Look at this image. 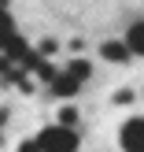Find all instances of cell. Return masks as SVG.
Returning a JSON list of instances; mask_svg holds the SVG:
<instances>
[{
    "instance_id": "8fae6325",
    "label": "cell",
    "mask_w": 144,
    "mask_h": 152,
    "mask_svg": "<svg viewBox=\"0 0 144 152\" xmlns=\"http://www.w3.org/2000/svg\"><path fill=\"white\" fill-rule=\"evenodd\" d=\"M115 104H133V93H130V89H118V93H115Z\"/></svg>"
},
{
    "instance_id": "8992f818",
    "label": "cell",
    "mask_w": 144,
    "mask_h": 152,
    "mask_svg": "<svg viewBox=\"0 0 144 152\" xmlns=\"http://www.w3.org/2000/svg\"><path fill=\"white\" fill-rule=\"evenodd\" d=\"M126 45H130L133 56H144V22H133V26L126 30Z\"/></svg>"
},
{
    "instance_id": "7c38bea8",
    "label": "cell",
    "mask_w": 144,
    "mask_h": 152,
    "mask_svg": "<svg viewBox=\"0 0 144 152\" xmlns=\"http://www.w3.org/2000/svg\"><path fill=\"white\" fill-rule=\"evenodd\" d=\"M7 123V108H0V126H4Z\"/></svg>"
},
{
    "instance_id": "7a4b0ae2",
    "label": "cell",
    "mask_w": 144,
    "mask_h": 152,
    "mask_svg": "<svg viewBox=\"0 0 144 152\" xmlns=\"http://www.w3.org/2000/svg\"><path fill=\"white\" fill-rule=\"evenodd\" d=\"M118 141H122L126 152H144V119H130L118 130Z\"/></svg>"
},
{
    "instance_id": "4fadbf2b",
    "label": "cell",
    "mask_w": 144,
    "mask_h": 152,
    "mask_svg": "<svg viewBox=\"0 0 144 152\" xmlns=\"http://www.w3.org/2000/svg\"><path fill=\"white\" fill-rule=\"evenodd\" d=\"M0 145H4V134H0Z\"/></svg>"
},
{
    "instance_id": "6da1fadb",
    "label": "cell",
    "mask_w": 144,
    "mask_h": 152,
    "mask_svg": "<svg viewBox=\"0 0 144 152\" xmlns=\"http://www.w3.org/2000/svg\"><path fill=\"white\" fill-rule=\"evenodd\" d=\"M37 141H41V148L44 152H78V130L74 126H63V123H56V126H44L41 134H37Z\"/></svg>"
},
{
    "instance_id": "5b68a950",
    "label": "cell",
    "mask_w": 144,
    "mask_h": 152,
    "mask_svg": "<svg viewBox=\"0 0 144 152\" xmlns=\"http://www.w3.org/2000/svg\"><path fill=\"white\" fill-rule=\"evenodd\" d=\"M78 89H81V82L74 78L70 71L56 74V82H52V93H56V96H74V93H78Z\"/></svg>"
},
{
    "instance_id": "30bf717a",
    "label": "cell",
    "mask_w": 144,
    "mask_h": 152,
    "mask_svg": "<svg viewBox=\"0 0 144 152\" xmlns=\"http://www.w3.org/2000/svg\"><path fill=\"white\" fill-rule=\"evenodd\" d=\"M56 48H59V45H56V41H41V48H37V52H41V56H44V59H48V56H52V52H56Z\"/></svg>"
},
{
    "instance_id": "3957f363",
    "label": "cell",
    "mask_w": 144,
    "mask_h": 152,
    "mask_svg": "<svg viewBox=\"0 0 144 152\" xmlns=\"http://www.w3.org/2000/svg\"><path fill=\"white\" fill-rule=\"evenodd\" d=\"M100 56L107 59V63H126L133 52H130V45H126V37H122V41H103L100 45Z\"/></svg>"
},
{
    "instance_id": "277c9868",
    "label": "cell",
    "mask_w": 144,
    "mask_h": 152,
    "mask_svg": "<svg viewBox=\"0 0 144 152\" xmlns=\"http://www.w3.org/2000/svg\"><path fill=\"white\" fill-rule=\"evenodd\" d=\"M4 56H11L15 63H22V67H26V59L33 56V48H30V45L22 41L19 34H11V41H7V48H4Z\"/></svg>"
},
{
    "instance_id": "52a82bcc",
    "label": "cell",
    "mask_w": 144,
    "mask_h": 152,
    "mask_svg": "<svg viewBox=\"0 0 144 152\" xmlns=\"http://www.w3.org/2000/svg\"><path fill=\"white\" fill-rule=\"evenodd\" d=\"M67 71H70L78 82H89V74H93V63H89V59H70V63H67Z\"/></svg>"
},
{
    "instance_id": "ba28073f",
    "label": "cell",
    "mask_w": 144,
    "mask_h": 152,
    "mask_svg": "<svg viewBox=\"0 0 144 152\" xmlns=\"http://www.w3.org/2000/svg\"><path fill=\"white\" fill-rule=\"evenodd\" d=\"M59 123H63V126H74V123H78V111H74V108H63V111H59Z\"/></svg>"
},
{
    "instance_id": "9c48e42d",
    "label": "cell",
    "mask_w": 144,
    "mask_h": 152,
    "mask_svg": "<svg viewBox=\"0 0 144 152\" xmlns=\"http://www.w3.org/2000/svg\"><path fill=\"white\" fill-rule=\"evenodd\" d=\"M19 152H44V148H41V141L33 137V141H22V145H19Z\"/></svg>"
}]
</instances>
